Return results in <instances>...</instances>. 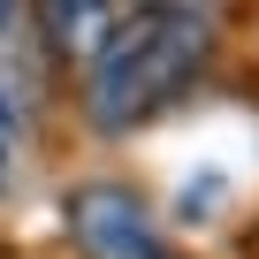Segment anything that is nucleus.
I'll list each match as a JSON object with an SVG mask.
<instances>
[{
    "instance_id": "obj_1",
    "label": "nucleus",
    "mask_w": 259,
    "mask_h": 259,
    "mask_svg": "<svg viewBox=\"0 0 259 259\" xmlns=\"http://www.w3.org/2000/svg\"><path fill=\"white\" fill-rule=\"evenodd\" d=\"M213 61V16H176V8H122L99 54L84 61V114L122 138L168 114Z\"/></svg>"
},
{
    "instance_id": "obj_2",
    "label": "nucleus",
    "mask_w": 259,
    "mask_h": 259,
    "mask_svg": "<svg viewBox=\"0 0 259 259\" xmlns=\"http://www.w3.org/2000/svg\"><path fill=\"white\" fill-rule=\"evenodd\" d=\"M61 221L84 259H183V244L160 229V213L130 183H76L61 198Z\"/></svg>"
},
{
    "instance_id": "obj_3",
    "label": "nucleus",
    "mask_w": 259,
    "mask_h": 259,
    "mask_svg": "<svg viewBox=\"0 0 259 259\" xmlns=\"http://www.w3.org/2000/svg\"><path fill=\"white\" fill-rule=\"evenodd\" d=\"M114 16H122V0H31V23H38L46 46L69 54V61H92L99 38L114 31Z\"/></svg>"
},
{
    "instance_id": "obj_4",
    "label": "nucleus",
    "mask_w": 259,
    "mask_h": 259,
    "mask_svg": "<svg viewBox=\"0 0 259 259\" xmlns=\"http://www.w3.org/2000/svg\"><path fill=\"white\" fill-rule=\"evenodd\" d=\"M8 176H16V114H0V191H8Z\"/></svg>"
},
{
    "instance_id": "obj_5",
    "label": "nucleus",
    "mask_w": 259,
    "mask_h": 259,
    "mask_svg": "<svg viewBox=\"0 0 259 259\" xmlns=\"http://www.w3.org/2000/svg\"><path fill=\"white\" fill-rule=\"evenodd\" d=\"M130 8H176V16H213L221 0H130Z\"/></svg>"
},
{
    "instance_id": "obj_6",
    "label": "nucleus",
    "mask_w": 259,
    "mask_h": 259,
    "mask_svg": "<svg viewBox=\"0 0 259 259\" xmlns=\"http://www.w3.org/2000/svg\"><path fill=\"white\" fill-rule=\"evenodd\" d=\"M16 31V0H0V38H8Z\"/></svg>"
}]
</instances>
